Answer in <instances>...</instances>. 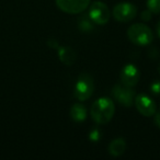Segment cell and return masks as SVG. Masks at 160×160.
<instances>
[{
	"label": "cell",
	"instance_id": "obj_8",
	"mask_svg": "<svg viewBox=\"0 0 160 160\" xmlns=\"http://www.w3.org/2000/svg\"><path fill=\"white\" fill-rule=\"evenodd\" d=\"M135 107L137 109V111L139 112L142 115L149 118V116H152L156 114V103L152 99H150L146 94H139L135 98Z\"/></svg>",
	"mask_w": 160,
	"mask_h": 160
},
{
	"label": "cell",
	"instance_id": "obj_12",
	"mask_svg": "<svg viewBox=\"0 0 160 160\" xmlns=\"http://www.w3.org/2000/svg\"><path fill=\"white\" fill-rule=\"evenodd\" d=\"M70 116L75 122H83L87 118V109L85 105L76 103L70 109Z\"/></svg>",
	"mask_w": 160,
	"mask_h": 160
},
{
	"label": "cell",
	"instance_id": "obj_17",
	"mask_svg": "<svg viewBox=\"0 0 160 160\" xmlns=\"http://www.w3.org/2000/svg\"><path fill=\"white\" fill-rule=\"evenodd\" d=\"M155 123L158 127H160V111L155 115Z\"/></svg>",
	"mask_w": 160,
	"mask_h": 160
},
{
	"label": "cell",
	"instance_id": "obj_16",
	"mask_svg": "<svg viewBox=\"0 0 160 160\" xmlns=\"http://www.w3.org/2000/svg\"><path fill=\"white\" fill-rule=\"evenodd\" d=\"M150 18H151V11L150 10H145V11H142V19L144 21H149L150 20Z\"/></svg>",
	"mask_w": 160,
	"mask_h": 160
},
{
	"label": "cell",
	"instance_id": "obj_4",
	"mask_svg": "<svg viewBox=\"0 0 160 160\" xmlns=\"http://www.w3.org/2000/svg\"><path fill=\"white\" fill-rule=\"evenodd\" d=\"M89 18L92 22L103 25L110 20V10L102 1H96L89 8Z\"/></svg>",
	"mask_w": 160,
	"mask_h": 160
},
{
	"label": "cell",
	"instance_id": "obj_14",
	"mask_svg": "<svg viewBox=\"0 0 160 160\" xmlns=\"http://www.w3.org/2000/svg\"><path fill=\"white\" fill-rule=\"evenodd\" d=\"M150 90L153 94H160V81H158V80L153 81L150 86Z\"/></svg>",
	"mask_w": 160,
	"mask_h": 160
},
{
	"label": "cell",
	"instance_id": "obj_7",
	"mask_svg": "<svg viewBox=\"0 0 160 160\" xmlns=\"http://www.w3.org/2000/svg\"><path fill=\"white\" fill-rule=\"evenodd\" d=\"M137 13V8L129 2H121L114 7L113 17L118 22H128L133 20Z\"/></svg>",
	"mask_w": 160,
	"mask_h": 160
},
{
	"label": "cell",
	"instance_id": "obj_13",
	"mask_svg": "<svg viewBox=\"0 0 160 160\" xmlns=\"http://www.w3.org/2000/svg\"><path fill=\"white\" fill-rule=\"evenodd\" d=\"M147 8L151 13H160V0H147Z\"/></svg>",
	"mask_w": 160,
	"mask_h": 160
},
{
	"label": "cell",
	"instance_id": "obj_11",
	"mask_svg": "<svg viewBox=\"0 0 160 160\" xmlns=\"http://www.w3.org/2000/svg\"><path fill=\"white\" fill-rule=\"evenodd\" d=\"M109 152L113 157H120L125 152L126 149V142L123 138H116L113 139L109 145Z\"/></svg>",
	"mask_w": 160,
	"mask_h": 160
},
{
	"label": "cell",
	"instance_id": "obj_15",
	"mask_svg": "<svg viewBox=\"0 0 160 160\" xmlns=\"http://www.w3.org/2000/svg\"><path fill=\"white\" fill-rule=\"evenodd\" d=\"M80 28L82 30H90L92 29V24L90 23V21H85V18H83L82 21L80 22Z\"/></svg>",
	"mask_w": 160,
	"mask_h": 160
},
{
	"label": "cell",
	"instance_id": "obj_6",
	"mask_svg": "<svg viewBox=\"0 0 160 160\" xmlns=\"http://www.w3.org/2000/svg\"><path fill=\"white\" fill-rule=\"evenodd\" d=\"M90 0H56V5L62 11L69 14L81 13L89 7Z\"/></svg>",
	"mask_w": 160,
	"mask_h": 160
},
{
	"label": "cell",
	"instance_id": "obj_9",
	"mask_svg": "<svg viewBox=\"0 0 160 160\" xmlns=\"http://www.w3.org/2000/svg\"><path fill=\"white\" fill-rule=\"evenodd\" d=\"M120 77L123 85L127 86V87H134L139 81V70L133 64H127L126 66L123 67Z\"/></svg>",
	"mask_w": 160,
	"mask_h": 160
},
{
	"label": "cell",
	"instance_id": "obj_19",
	"mask_svg": "<svg viewBox=\"0 0 160 160\" xmlns=\"http://www.w3.org/2000/svg\"><path fill=\"white\" fill-rule=\"evenodd\" d=\"M158 71H159V75H160V64H159V67H158Z\"/></svg>",
	"mask_w": 160,
	"mask_h": 160
},
{
	"label": "cell",
	"instance_id": "obj_3",
	"mask_svg": "<svg viewBox=\"0 0 160 160\" xmlns=\"http://www.w3.org/2000/svg\"><path fill=\"white\" fill-rule=\"evenodd\" d=\"M94 82L89 73H82L75 86V97L79 101H86L93 94Z\"/></svg>",
	"mask_w": 160,
	"mask_h": 160
},
{
	"label": "cell",
	"instance_id": "obj_18",
	"mask_svg": "<svg viewBox=\"0 0 160 160\" xmlns=\"http://www.w3.org/2000/svg\"><path fill=\"white\" fill-rule=\"evenodd\" d=\"M157 34H158V36L160 38V21L158 22V24H157Z\"/></svg>",
	"mask_w": 160,
	"mask_h": 160
},
{
	"label": "cell",
	"instance_id": "obj_10",
	"mask_svg": "<svg viewBox=\"0 0 160 160\" xmlns=\"http://www.w3.org/2000/svg\"><path fill=\"white\" fill-rule=\"evenodd\" d=\"M58 57H59L60 62L62 64L67 65V66H70L73 65V62H76V53L71 47L69 46H62L59 47L58 49Z\"/></svg>",
	"mask_w": 160,
	"mask_h": 160
},
{
	"label": "cell",
	"instance_id": "obj_1",
	"mask_svg": "<svg viewBox=\"0 0 160 160\" xmlns=\"http://www.w3.org/2000/svg\"><path fill=\"white\" fill-rule=\"evenodd\" d=\"M115 113L114 102L109 98H100L94 101L90 109V115L97 124H107Z\"/></svg>",
	"mask_w": 160,
	"mask_h": 160
},
{
	"label": "cell",
	"instance_id": "obj_2",
	"mask_svg": "<svg viewBox=\"0 0 160 160\" xmlns=\"http://www.w3.org/2000/svg\"><path fill=\"white\" fill-rule=\"evenodd\" d=\"M127 36L132 43L139 46L149 45L153 40L152 31L142 23H136L129 27L127 30Z\"/></svg>",
	"mask_w": 160,
	"mask_h": 160
},
{
	"label": "cell",
	"instance_id": "obj_5",
	"mask_svg": "<svg viewBox=\"0 0 160 160\" xmlns=\"http://www.w3.org/2000/svg\"><path fill=\"white\" fill-rule=\"evenodd\" d=\"M112 94L120 104L124 105L126 108L132 107L136 98L135 91L132 89V87H127L123 83L116 85L112 90Z\"/></svg>",
	"mask_w": 160,
	"mask_h": 160
}]
</instances>
